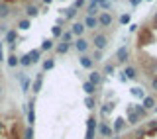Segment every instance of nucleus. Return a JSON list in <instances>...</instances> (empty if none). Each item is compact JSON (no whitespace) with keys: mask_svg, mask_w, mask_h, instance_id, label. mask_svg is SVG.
<instances>
[{"mask_svg":"<svg viewBox=\"0 0 157 139\" xmlns=\"http://www.w3.org/2000/svg\"><path fill=\"white\" fill-rule=\"evenodd\" d=\"M151 43H155V33L153 29H151L149 26H141L140 32H137V47H147L151 45Z\"/></svg>","mask_w":157,"mask_h":139,"instance_id":"1","label":"nucleus"},{"mask_svg":"<svg viewBox=\"0 0 157 139\" xmlns=\"http://www.w3.org/2000/svg\"><path fill=\"white\" fill-rule=\"evenodd\" d=\"M140 65L144 67L145 73H155L157 71V57H147V55H140Z\"/></svg>","mask_w":157,"mask_h":139,"instance_id":"2","label":"nucleus"},{"mask_svg":"<svg viewBox=\"0 0 157 139\" xmlns=\"http://www.w3.org/2000/svg\"><path fill=\"white\" fill-rule=\"evenodd\" d=\"M126 112H128V123H130V126H137L141 118H140V116H137V114L134 112V104H128Z\"/></svg>","mask_w":157,"mask_h":139,"instance_id":"3","label":"nucleus"},{"mask_svg":"<svg viewBox=\"0 0 157 139\" xmlns=\"http://www.w3.org/2000/svg\"><path fill=\"white\" fill-rule=\"evenodd\" d=\"M92 43H94V47L98 49V51H102V49L108 45V37L104 36V33H96V36L92 37Z\"/></svg>","mask_w":157,"mask_h":139,"instance_id":"4","label":"nucleus"},{"mask_svg":"<svg viewBox=\"0 0 157 139\" xmlns=\"http://www.w3.org/2000/svg\"><path fill=\"white\" fill-rule=\"evenodd\" d=\"M96 20H98V26H102V28H110L112 26V14L110 12H100V16Z\"/></svg>","mask_w":157,"mask_h":139,"instance_id":"5","label":"nucleus"},{"mask_svg":"<svg viewBox=\"0 0 157 139\" xmlns=\"http://www.w3.org/2000/svg\"><path fill=\"white\" fill-rule=\"evenodd\" d=\"M94 133H96V120L88 118L86 120V139H94Z\"/></svg>","mask_w":157,"mask_h":139,"instance_id":"6","label":"nucleus"},{"mask_svg":"<svg viewBox=\"0 0 157 139\" xmlns=\"http://www.w3.org/2000/svg\"><path fill=\"white\" fill-rule=\"evenodd\" d=\"M128 57H130V49H128L126 45H122V47L116 51V61H118V63H126Z\"/></svg>","mask_w":157,"mask_h":139,"instance_id":"7","label":"nucleus"},{"mask_svg":"<svg viewBox=\"0 0 157 139\" xmlns=\"http://www.w3.org/2000/svg\"><path fill=\"white\" fill-rule=\"evenodd\" d=\"M96 127H98V131H100L102 137H112V135H114V130H112L108 123H104V122H102L100 126H96Z\"/></svg>","mask_w":157,"mask_h":139,"instance_id":"8","label":"nucleus"},{"mask_svg":"<svg viewBox=\"0 0 157 139\" xmlns=\"http://www.w3.org/2000/svg\"><path fill=\"white\" fill-rule=\"evenodd\" d=\"M155 106H157V104H155V98H153V96H145L144 100H141V108H144L145 112H147V110H153Z\"/></svg>","mask_w":157,"mask_h":139,"instance_id":"9","label":"nucleus"},{"mask_svg":"<svg viewBox=\"0 0 157 139\" xmlns=\"http://www.w3.org/2000/svg\"><path fill=\"white\" fill-rule=\"evenodd\" d=\"M82 26H85V29H94V28H98V20H96V16H86Z\"/></svg>","mask_w":157,"mask_h":139,"instance_id":"10","label":"nucleus"},{"mask_svg":"<svg viewBox=\"0 0 157 139\" xmlns=\"http://www.w3.org/2000/svg\"><path fill=\"white\" fill-rule=\"evenodd\" d=\"M71 33H73V36H77V37H81L82 33H85V26H82L81 22H75V24H73V28H71Z\"/></svg>","mask_w":157,"mask_h":139,"instance_id":"11","label":"nucleus"},{"mask_svg":"<svg viewBox=\"0 0 157 139\" xmlns=\"http://www.w3.org/2000/svg\"><path fill=\"white\" fill-rule=\"evenodd\" d=\"M88 82H90V84H94V86H98V84H100L102 82V74L100 73H90V74H88Z\"/></svg>","mask_w":157,"mask_h":139,"instance_id":"12","label":"nucleus"},{"mask_svg":"<svg viewBox=\"0 0 157 139\" xmlns=\"http://www.w3.org/2000/svg\"><path fill=\"white\" fill-rule=\"evenodd\" d=\"M75 47H77V51L85 53L86 49H88V41H86V39H82V37H78L77 41H75Z\"/></svg>","mask_w":157,"mask_h":139,"instance_id":"13","label":"nucleus"},{"mask_svg":"<svg viewBox=\"0 0 157 139\" xmlns=\"http://www.w3.org/2000/svg\"><path fill=\"white\" fill-rule=\"evenodd\" d=\"M124 127H126V120H124V118H116V120H114V127H112V130H114L116 133H120Z\"/></svg>","mask_w":157,"mask_h":139,"instance_id":"14","label":"nucleus"},{"mask_svg":"<svg viewBox=\"0 0 157 139\" xmlns=\"http://www.w3.org/2000/svg\"><path fill=\"white\" fill-rule=\"evenodd\" d=\"M78 61H81V67H85V69H92V65H94V61H92L88 55H81Z\"/></svg>","mask_w":157,"mask_h":139,"instance_id":"15","label":"nucleus"},{"mask_svg":"<svg viewBox=\"0 0 157 139\" xmlns=\"http://www.w3.org/2000/svg\"><path fill=\"white\" fill-rule=\"evenodd\" d=\"M122 77H124V78H136V77H137L136 67H126L124 73H122Z\"/></svg>","mask_w":157,"mask_h":139,"instance_id":"16","label":"nucleus"},{"mask_svg":"<svg viewBox=\"0 0 157 139\" xmlns=\"http://www.w3.org/2000/svg\"><path fill=\"white\" fill-rule=\"evenodd\" d=\"M33 122H36V112H33V102H32L29 108H28V123H29V127L33 126Z\"/></svg>","mask_w":157,"mask_h":139,"instance_id":"17","label":"nucleus"},{"mask_svg":"<svg viewBox=\"0 0 157 139\" xmlns=\"http://www.w3.org/2000/svg\"><path fill=\"white\" fill-rule=\"evenodd\" d=\"M82 90H85L86 92V96H92V94H94L96 92V86H94V84H90V82H85V84H82Z\"/></svg>","mask_w":157,"mask_h":139,"instance_id":"18","label":"nucleus"},{"mask_svg":"<svg viewBox=\"0 0 157 139\" xmlns=\"http://www.w3.org/2000/svg\"><path fill=\"white\" fill-rule=\"evenodd\" d=\"M86 14H88V16H96V14H98V4L94 2V0L86 6Z\"/></svg>","mask_w":157,"mask_h":139,"instance_id":"19","label":"nucleus"},{"mask_svg":"<svg viewBox=\"0 0 157 139\" xmlns=\"http://www.w3.org/2000/svg\"><path fill=\"white\" fill-rule=\"evenodd\" d=\"M130 92H132V96H136V98H141V100L145 98V92H144V88H141V86H134Z\"/></svg>","mask_w":157,"mask_h":139,"instance_id":"20","label":"nucleus"},{"mask_svg":"<svg viewBox=\"0 0 157 139\" xmlns=\"http://www.w3.org/2000/svg\"><path fill=\"white\" fill-rule=\"evenodd\" d=\"M41 84H43V74L39 73L37 77H36V81H33V88H32V90H33V92H39V88H41Z\"/></svg>","mask_w":157,"mask_h":139,"instance_id":"21","label":"nucleus"},{"mask_svg":"<svg viewBox=\"0 0 157 139\" xmlns=\"http://www.w3.org/2000/svg\"><path fill=\"white\" fill-rule=\"evenodd\" d=\"M10 14V6L6 2H0V18H6Z\"/></svg>","mask_w":157,"mask_h":139,"instance_id":"22","label":"nucleus"},{"mask_svg":"<svg viewBox=\"0 0 157 139\" xmlns=\"http://www.w3.org/2000/svg\"><path fill=\"white\" fill-rule=\"evenodd\" d=\"M28 55H29V59H32V63H37L39 57H41V51H39V49H33L32 53H28Z\"/></svg>","mask_w":157,"mask_h":139,"instance_id":"23","label":"nucleus"},{"mask_svg":"<svg viewBox=\"0 0 157 139\" xmlns=\"http://www.w3.org/2000/svg\"><path fill=\"white\" fill-rule=\"evenodd\" d=\"M61 12H65V18H67V20H73V18L77 16V10L73 8V6H71V8H67V10H61Z\"/></svg>","mask_w":157,"mask_h":139,"instance_id":"24","label":"nucleus"},{"mask_svg":"<svg viewBox=\"0 0 157 139\" xmlns=\"http://www.w3.org/2000/svg\"><path fill=\"white\" fill-rule=\"evenodd\" d=\"M49 49H53V39H45V41L41 43V49H39V51H49Z\"/></svg>","mask_w":157,"mask_h":139,"instance_id":"25","label":"nucleus"},{"mask_svg":"<svg viewBox=\"0 0 157 139\" xmlns=\"http://www.w3.org/2000/svg\"><path fill=\"white\" fill-rule=\"evenodd\" d=\"M85 106L88 108V110H92V108L96 106V100H94L92 96H86V98H85Z\"/></svg>","mask_w":157,"mask_h":139,"instance_id":"26","label":"nucleus"},{"mask_svg":"<svg viewBox=\"0 0 157 139\" xmlns=\"http://www.w3.org/2000/svg\"><path fill=\"white\" fill-rule=\"evenodd\" d=\"M26 14H28V16H32V18H33V16H37V14H39V12H37V6L29 4V6L26 8Z\"/></svg>","mask_w":157,"mask_h":139,"instance_id":"27","label":"nucleus"},{"mask_svg":"<svg viewBox=\"0 0 157 139\" xmlns=\"http://www.w3.org/2000/svg\"><path fill=\"white\" fill-rule=\"evenodd\" d=\"M55 49H57V53H61V55H63V53H67V51H69V43H63V41H61Z\"/></svg>","mask_w":157,"mask_h":139,"instance_id":"28","label":"nucleus"},{"mask_svg":"<svg viewBox=\"0 0 157 139\" xmlns=\"http://www.w3.org/2000/svg\"><path fill=\"white\" fill-rule=\"evenodd\" d=\"M98 8H102V10H110V8H112V2H110V0H100V2H98Z\"/></svg>","mask_w":157,"mask_h":139,"instance_id":"29","label":"nucleus"},{"mask_svg":"<svg viewBox=\"0 0 157 139\" xmlns=\"http://www.w3.org/2000/svg\"><path fill=\"white\" fill-rule=\"evenodd\" d=\"M130 22H132V16H130V14H122V16H120V24H122V26H128Z\"/></svg>","mask_w":157,"mask_h":139,"instance_id":"30","label":"nucleus"},{"mask_svg":"<svg viewBox=\"0 0 157 139\" xmlns=\"http://www.w3.org/2000/svg\"><path fill=\"white\" fill-rule=\"evenodd\" d=\"M112 110H114V104L112 102H106L104 106H102V114H110Z\"/></svg>","mask_w":157,"mask_h":139,"instance_id":"31","label":"nucleus"},{"mask_svg":"<svg viewBox=\"0 0 157 139\" xmlns=\"http://www.w3.org/2000/svg\"><path fill=\"white\" fill-rule=\"evenodd\" d=\"M71 39H73V33H71V32H65V33L61 36V41H63V43H71Z\"/></svg>","mask_w":157,"mask_h":139,"instance_id":"32","label":"nucleus"},{"mask_svg":"<svg viewBox=\"0 0 157 139\" xmlns=\"http://www.w3.org/2000/svg\"><path fill=\"white\" fill-rule=\"evenodd\" d=\"M18 63H20V65H24V67H28V65H32V59H29V55H24Z\"/></svg>","mask_w":157,"mask_h":139,"instance_id":"33","label":"nucleus"},{"mask_svg":"<svg viewBox=\"0 0 157 139\" xmlns=\"http://www.w3.org/2000/svg\"><path fill=\"white\" fill-rule=\"evenodd\" d=\"M51 33H53V37H61V36H63V29L59 28V26H53V29H51Z\"/></svg>","mask_w":157,"mask_h":139,"instance_id":"34","label":"nucleus"},{"mask_svg":"<svg viewBox=\"0 0 157 139\" xmlns=\"http://www.w3.org/2000/svg\"><path fill=\"white\" fill-rule=\"evenodd\" d=\"M18 28L20 29H28L29 28V20H20V22H18Z\"/></svg>","mask_w":157,"mask_h":139,"instance_id":"35","label":"nucleus"},{"mask_svg":"<svg viewBox=\"0 0 157 139\" xmlns=\"http://www.w3.org/2000/svg\"><path fill=\"white\" fill-rule=\"evenodd\" d=\"M8 65H10V67H16V65H18V57H16V55H10V57H8Z\"/></svg>","mask_w":157,"mask_h":139,"instance_id":"36","label":"nucleus"},{"mask_svg":"<svg viewBox=\"0 0 157 139\" xmlns=\"http://www.w3.org/2000/svg\"><path fill=\"white\" fill-rule=\"evenodd\" d=\"M6 39H8V43L16 41V32H14V29H12V32H8V33H6Z\"/></svg>","mask_w":157,"mask_h":139,"instance_id":"37","label":"nucleus"},{"mask_svg":"<svg viewBox=\"0 0 157 139\" xmlns=\"http://www.w3.org/2000/svg\"><path fill=\"white\" fill-rule=\"evenodd\" d=\"M114 71H116V67H114V65H110V63H108V65L104 67V73H106V74H114Z\"/></svg>","mask_w":157,"mask_h":139,"instance_id":"38","label":"nucleus"},{"mask_svg":"<svg viewBox=\"0 0 157 139\" xmlns=\"http://www.w3.org/2000/svg\"><path fill=\"white\" fill-rule=\"evenodd\" d=\"M24 139H33V130L32 127H28V130L24 131Z\"/></svg>","mask_w":157,"mask_h":139,"instance_id":"39","label":"nucleus"},{"mask_svg":"<svg viewBox=\"0 0 157 139\" xmlns=\"http://www.w3.org/2000/svg\"><path fill=\"white\" fill-rule=\"evenodd\" d=\"M90 59H92V61H102V51H98V49H96L94 55H92Z\"/></svg>","mask_w":157,"mask_h":139,"instance_id":"40","label":"nucleus"},{"mask_svg":"<svg viewBox=\"0 0 157 139\" xmlns=\"http://www.w3.org/2000/svg\"><path fill=\"white\" fill-rule=\"evenodd\" d=\"M53 65H55V63H53L51 59H49V61H45V63H43V71H49V69H53Z\"/></svg>","mask_w":157,"mask_h":139,"instance_id":"41","label":"nucleus"},{"mask_svg":"<svg viewBox=\"0 0 157 139\" xmlns=\"http://www.w3.org/2000/svg\"><path fill=\"white\" fill-rule=\"evenodd\" d=\"M82 6H85V0H75V4H73V8H75V10L82 8Z\"/></svg>","mask_w":157,"mask_h":139,"instance_id":"42","label":"nucleus"},{"mask_svg":"<svg viewBox=\"0 0 157 139\" xmlns=\"http://www.w3.org/2000/svg\"><path fill=\"white\" fill-rule=\"evenodd\" d=\"M151 29H155L157 28V14H155V16H153V20H151V26H149Z\"/></svg>","mask_w":157,"mask_h":139,"instance_id":"43","label":"nucleus"},{"mask_svg":"<svg viewBox=\"0 0 157 139\" xmlns=\"http://www.w3.org/2000/svg\"><path fill=\"white\" fill-rule=\"evenodd\" d=\"M151 88H153V90H157V77L151 78Z\"/></svg>","mask_w":157,"mask_h":139,"instance_id":"44","label":"nucleus"},{"mask_svg":"<svg viewBox=\"0 0 157 139\" xmlns=\"http://www.w3.org/2000/svg\"><path fill=\"white\" fill-rule=\"evenodd\" d=\"M149 130H157V122H149Z\"/></svg>","mask_w":157,"mask_h":139,"instance_id":"45","label":"nucleus"},{"mask_svg":"<svg viewBox=\"0 0 157 139\" xmlns=\"http://www.w3.org/2000/svg\"><path fill=\"white\" fill-rule=\"evenodd\" d=\"M137 28H140V26H136V24H132V26H130V32H137Z\"/></svg>","mask_w":157,"mask_h":139,"instance_id":"46","label":"nucleus"},{"mask_svg":"<svg viewBox=\"0 0 157 139\" xmlns=\"http://www.w3.org/2000/svg\"><path fill=\"white\" fill-rule=\"evenodd\" d=\"M140 2H141V0H130V4H132V6H137Z\"/></svg>","mask_w":157,"mask_h":139,"instance_id":"47","label":"nucleus"},{"mask_svg":"<svg viewBox=\"0 0 157 139\" xmlns=\"http://www.w3.org/2000/svg\"><path fill=\"white\" fill-rule=\"evenodd\" d=\"M43 2H45V4H49V2H51V0H43Z\"/></svg>","mask_w":157,"mask_h":139,"instance_id":"48","label":"nucleus"},{"mask_svg":"<svg viewBox=\"0 0 157 139\" xmlns=\"http://www.w3.org/2000/svg\"><path fill=\"white\" fill-rule=\"evenodd\" d=\"M0 130H2V122H0Z\"/></svg>","mask_w":157,"mask_h":139,"instance_id":"49","label":"nucleus"}]
</instances>
